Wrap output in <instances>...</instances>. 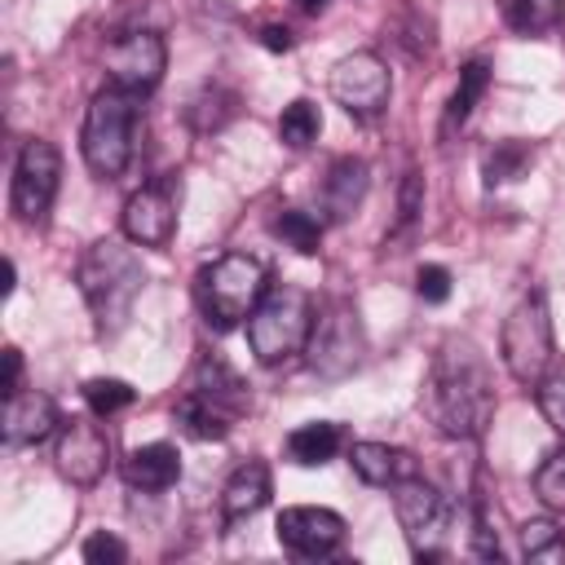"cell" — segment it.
Returning a JSON list of instances; mask_svg holds the SVG:
<instances>
[{"label":"cell","mask_w":565,"mask_h":565,"mask_svg":"<svg viewBox=\"0 0 565 565\" xmlns=\"http://www.w3.org/2000/svg\"><path fill=\"white\" fill-rule=\"evenodd\" d=\"M137 115H141L137 93H124L115 84L93 93L84 132H79V150H84V163L93 177H102V181L124 177V168L132 163V150H137Z\"/></svg>","instance_id":"obj_5"},{"label":"cell","mask_w":565,"mask_h":565,"mask_svg":"<svg viewBox=\"0 0 565 565\" xmlns=\"http://www.w3.org/2000/svg\"><path fill=\"white\" fill-rule=\"evenodd\" d=\"M424 212V177L419 172H406L402 177V194H397V225L393 234H406Z\"/></svg>","instance_id":"obj_32"},{"label":"cell","mask_w":565,"mask_h":565,"mask_svg":"<svg viewBox=\"0 0 565 565\" xmlns=\"http://www.w3.org/2000/svg\"><path fill=\"white\" fill-rule=\"evenodd\" d=\"M269 230H274L287 247H296L300 256H313L318 243H322V221L309 216V212H300V207H282V212L269 221Z\"/></svg>","instance_id":"obj_27"},{"label":"cell","mask_w":565,"mask_h":565,"mask_svg":"<svg viewBox=\"0 0 565 565\" xmlns=\"http://www.w3.org/2000/svg\"><path fill=\"white\" fill-rule=\"evenodd\" d=\"M521 552L539 565H565V534L556 521H525L521 525Z\"/></svg>","instance_id":"obj_28"},{"label":"cell","mask_w":565,"mask_h":565,"mask_svg":"<svg viewBox=\"0 0 565 565\" xmlns=\"http://www.w3.org/2000/svg\"><path fill=\"white\" fill-rule=\"evenodd\" d=\"M419 402L441 437L472 441L486 433V424L494 415V384H490V366L472 340L450 335L437 344Z\"/></svg>","instance_id":"obj_1"},{"label":"cell","mask_w":565,"mask_h":565,"mask_svg":"<svg viewBox=\"0 0 565 565\" xmlns=\"http://www.w3.org/2000/svg\"><path fill=\"white\" fill-rule=\"evenodd\" d=\"M260 44H265L269 53H287L296 40H291V31H287L282 22H269V26H260Z\"/></svg>","instance_id":"obj_36"},{"label":"cell","mask_w":565,"mask_h":565,"mask_svg":"<svg viewBox=\"0 0 565 565\" xmlns=\"http://www.w3.org/2000/svg\"><path fill=\"white\" fill-rule=\"evenodd\" d=\"M234 115H238V93H230V88H221V84H207V88L190 102V124H194L199 132H216V128H225Z\"/></svg>","instance_id":"obj_25"},{"label":"cell","mask_w":565,"mask_h":565,"mask_svg":"<svg viewBox=\"0 0 565 565\" xmlns=\"http://www.w3.org/2000/svg\"><path fill=\"white\" fill-rule=\"evenodd\" d=\"M177 477H181V455H177V446H168V441L137 446V450L124 459V481H128L132 490L159 494V490L177 486Z\"/></svg>","instance_id":"obj_20"},{"label":"cell","mask_w":565,"mask_h":565,"mask_svg":"<svg viewBox=\"0 0 565 565\" xmlns=\"http://www.w3.org/2000/svg\"><path fill=\"white\" fill-rule=\"evenodd\" d=\"M349 463L366 486H388V490L419 472L415 455L402 450V446H388V441H353L349 446Z\"/></svg>","instance_id":"obj_18"},{"label":"cell","mask_w":565,"mask_h":565,"mask_svg":"<svg viewBox=\"0 0 565 565\" xmlns=\"http://www.w3.org/2000/svg\"><path fill=\"white\" fill-rule=\"evenodd\" d=\"M534 402L543 411V419L565 437V366H547V375L534 384Z\"/></svg>","instance_id":"obj_30"},{"label":"cell","mask_w":565,"mask_h":565,"mask_svg":"<svg viewBox=\"0 0 565 565\" xmlns=\"http://www.w3.org/2000/svg\"><path fill=\"white\" fill-rule=\"evenodd\" d=\"M132 384L128 380H115V375H97V380H88L84 384V402H88V411L93 415H115V411H124V406H132Z\"/></svg>","instance_id":"obj_29"},{"label":"cell","mask_w":565,"mask_h":565,"mask_svg":"<svg viewBox=\"0 0 565 565\" xmlns=\"http://www.w3.org/2000/svg\"><path fill=\"white\" fill-rule=\"evenodd\" d=\"M415 291H419V300L441 305V300L450 296V269H446V265H419V274H415Z\"/></svg>","instance_id":"obj_34"},{"label":"cell","mask_w":565,"mask_h":565,"mask_svg":"<svg viewBox=\"0 0 565 565\" xmlns=\"http://www.w3.org/2000/svg\"><path fill=\"white\" fill-rule=\"evenodd\" d=\"M486 88H490V66H486L481 57H472V62L459 71V84H455V93H450V102H446L441 132H455V128L472 115V106L486 97Z\"/></svg>","instance_id":"obj_23"},{"label":"cell","mask_w":565,"mask_h":565,"mask_svg":"<svg viewBox=\"0 0 565 565\" xmlns=\"http://www.w3.org/2000/svg\"><path fill=\"white\" fill-rule=\"evenodd\" d=\"M503 22L516 35H543L561 26V0H503Z\"/></svg>","instance_id":"obj_24"},{"label":"cell","mask_w":565,"mask_h":565,"mask_svg":"<svg viewBox=\"0 0 565 565\" xmlns=\"http://www.w3.org/2000/svg\"><path fill=\"white\" fill-rule=\"evenodd\" d=\"M296 9H305V13H322L327 0H296Z\"/></svg>","instance_id":"obj_38"},{"label":"cell","mask_w":565,"mask_h":565,"mask_svg":"<svg viewBox=\"0 0 565 565\" xmlns=\"http://www.w3.org/2000/svg\"><path fill=\"white\" fill-rule=\"evenodd\" d=\"M366 185H371L366 163L353 159V154H340V159L327 168V181H322V212H327L331 221H349V216L362 207Z\"/></svg>","instance_id":"obj_19"},{"label":"cell","mask_w":565,"mask_h":565,"mask_svg":"<svg viewBox=\"0 0 565 565\" xmlns=\"http://www.w3.org/2000/svg\"><path fill=\"white\" fill-rule=\"evenodd\" d=\"M318 132H322V115H318V106H313L309 97H296L291 106H282V115H278V137H282V146L305 150V146L318 141Z\"/></svg>","instance_id":"obj_26"},{"label":"cell","mask_w":565,"mask_h":565,"mask_svg":"<svg viewBox=\"0 0 565 565\" xmlns=\"http://www.w3.org/2000/svg\"><path fill=\"white\" fill-rule=\"evenodd\" d=\"M124 238L137 247H168L177 234V177H159L141 185L124 203Z\"/></svg>","instance_id":"obj_13"},{"label":"cell","mask_w":565,"mask_h":565,"mask_svg":"<svg viewBox=\"0 0 565 565\" xmlns=\"http://www.w3.org/2000/svg\"><path fill=\"white\" fill-rule=\"evenodd\" d=\"M57 185H62V154L53 141L44 137H31L13 163V190H9V203L18 212V221H31L40 225L57 199Z\"/></svg>","instance_id":"obj_10"},{"label":"cell","mask_w":565,"mask_h":565,"mask_svg":"<svg viewBox=\"0 0 565 565\" xmlns=\"http://www.w3.org/2000/svg\"><path fill=\"white\" fill-rule=\"evenodd\" d=\"M247 406L252 397L243 375L221 353H203L190 375V388L177 402V424L199 441H225L234 424L247 415Z\"/></svg>","instance_id":"obj_3"},{"label":"cell","mask_w":565,"mask_h":565,"mask_svg":"<svg viewBox=\"0 0 565 565\" xmlns=\"http://www.w3.org/2000/svg\"><path fill=\"white\" fill-rule=\"evenodd\" d=\"M18 388H22V353L9 344V349H4V397L18 393Z\"/></svg>","instance_id":"obj_37"},{"label":"cell","mask_w":565,"mask_h":565,"mask_svg":"<svg viewBox=\"0 0 565 565\" xmlns=\"http://www.w3.org/2000/svg\"><path fill=\"white\" fill-rule=\"evenodd\" d=\"M388 93H393V79H388V66L380 53H366V49L349 53L331 71V97L353 119H375L388 106Z\"/></svg>","instance_id":"obj_12"},{"label":"cell","mask_w":565,"mask_h":565,"mask_svg":"<svg viewBox=\"0 0 565 565\" xmlns=\"http://www.w3.org/2000/svg\"><path fill=\"white\" fill-rule=\"evenodd\" d=\"M84 561H88V565H124V561H128V547H124L119 534L97 530V534L84 539Z\"/></svg>","instance_id":"obj_33"},{"label":"cell","mask_w":565,"mask_h":565,"mask_svg":"<svg viewBox=\"0 0 565 565\" xmlns=\"http://www.w3.org/2000/svg\"><path fill=\"white\" fill-rule=\"evenodd\" d=\"M309 331H313V300H309V291H300L291 282L269 287L260 296L256 313L247 318V344H252L256 362H265V366H278L291 353H305Z\"/></svg>","instance_id":"obj_6"},{"label":"cell","mask_w":565,"mask_h":565,"mask_svg":"<svg viewBox=\"0 0 565 565\" xmlns=\"http://www.w3.org/2000/svg\"><path fill=\"white\" fill-rule=\"evenodd\" d=\"M57 406L49 393L18 388L4 397V446H35L57 428Z\"/></svg>","instance_id":"obj_16"},{"label":"cell","mask_w":565,"mask_h":565,"mask_svg":"<svg viewBox=\"0 0 565 565\" xmlns=\"http://www.w3.org/2000/svg\"><path fill=\"white\" fill-rule=\"evenodd\" d=\"M269 494H274V472H269V463H265V459H243V463L230 472L225 490H221V516H225V525L256 516V512L269 503Z\"/></svg>","instance_id":"obj_17"},{"label":"cell","mask_w":565,"mask_h":565,"mask_svg":"<svg viewBox=\"0 0 565 565\" xmlns=\"http://www.w3.org/2000/svg\"><path fill=\"white\" fill-rule=\"evenodd\" d=\"M265 291H269V274L247 252H225L194 274V300L212 331H234L238 322H247Z\"/></svg>","instance_id":"obj_4"},{"label":"cell","mask_w":565,"mask_h":565,"mask_svg":"<svg viewBox=\"0 0 565 565\" xmlns=\"http://www.w3.org/2000/svg\"><path fill=\"white\" fill-rule=\"evenodd\" d=\"M393 516H397V525H402V534H406L415 561H437V556H446V539H450L455 512H450V503H446L419 472L393 486Z\"/></svg>","instance_id":"obj_8"},{"label":"cell","mask_w":565,"mask_h":565,"mask_svg":"<svg viewBox=\"0 0 565 565\" xmlns=\"http://www.w3.org/2000/svg\"><path fill=\"white\" fill-rule=\"evenodd\" d=\"M53 463L71 486H97L106 477V463H110V441H106L102 424H93V419L62 424L57 446H53Z\"/></svg>","instance_id":"obj_14"},{"label":"cell","mask_w":565,"mask_h":565,"mask_svg":"<svg viewBox=\"0 0 565 565\" xmlns=\"http://www.w3.org/2000/svg\"><path fill=\"white\" fill-rule=\"evenodd\" d=\"M278 543L300 561H322L344 543V516L331 508H282L278 512Z\"/></svg>","instance_id":"obj_15"},{"label":"cell","mask_w":565,"mask_h":565,"mask_svg":"<svg viewBox=\"0 0 565 565\" xmlns=\"http://www.w3.org/2000/svg\"><path fill=\"white\" fill-rule=\"evenodd\" d=\"M499 353H503L508 375L525 388H534L547 375L556 353H552V313H547L543 291H530L508 309L503 331H499Z\"/></svg>","instance_id":"obj_7"},{"label":"cell","mask_w":565,"mask_h":565,"mask_svg":"<svg viewBox=\"0 0 565 565\" xmlns=\"http://www.w3.org/2000/svg\"><path fill=\"white\" fill-rule=\"evenodd\" d=\"M75 282H79V296H84L97 331L115 335L132 318V305H137V296L146 287V269H141L137 252L124 238H97L79 256Z\"/></svg>","instance_id":"obj_2"},{"label":"cell","mask_w":565,"mask_h":565,"mask_svg":"<svg viewBox=\"0 0 565 565\" xmlns=\"http://www.w3.org/2000/svg\"><path fill=\"white\" fill-rule=\"evenodd\" d=\"M366 353V331H362V318L349 300H335L327 305L318 318H313V331H309V344H305V358H309V371L322 375V380H344Z\"/></svg>","instance_id":"obj_9"},{"label":"cell","mask_w":565,"mask_h":565,"mask_svg":"<svg viewBox=\"0 0 565 565\" xmlns=\"http://www.w3.org/2000/svg\"><path fill=\"white\" fill-rule=\"evenodd\" d=\"M340 446H344V428L331 424V419H309V424H300V428L287 437V455H291V463H300V468H322V463H331V459L340 455Z\"/></svg>","instance_id":"obj_21"},{"label":"cell","mask_w":565,"mask_h":565,"mask_svg":"<svg viewBox=\"0 0 565 565\" xmlns=\"http://www.w3.org/2000/svg\"><path fill=\"white\" fill-rule=\"evenodd\" d=\"M561 26H565V0H561Z\"/></svg>","instance_id":"obj_39"},{"label":"cell","mask_w":565,"mask_h":565,"mask_svg":"<svg viewBox=\"0 0 565 565\" xmlns=\"http://www.w3.org/2000/svg\"><path fill=\"white\" fill-rule=\"evenodd\" d=\"M472 556L499 561V534L490 530V516H486V503L481 499L472 503Z\"/></svg>","instance_id":"obj_35"},{"label":"cell","mask_w":565,"mask_h":565,"mask_svg":"<svg viewBox=\"0 0 565 565\" xmlns=\"http://www.w3.org/2000/svg\"><path fill=\"white\" fill-rule=\"evenodd\" d=\"M530 163H534V146H530V141H516V137L494 141V146L481 154V181H486V190L512 185V181H521V177L530 172Z\"/></svg>","instance_id":"obj_22"},{"label":"cell","mask_w":565,"mask_h":565,"mask_svg":"<svg viewBox=\"0 0 565 565\" xmlns=\"http://www.w3.org/2000/svg\"><path fill=\"white\" fill-rule=\"evenodd\" d=\"M102 66H106V79L115 88L146 97L150 88H159V79L168 71V44L159 31H128V35H115L106 44Z\"/></svg>","instance_id":"obj_11"},{"label":"cell","mask_w":565,"mask_h":565,"mask_svg":"<svg viewBox=\"0 0 565 565\" xmlns=\"http://www.w3.org/2000/svg\"><path fill=\"white\" fill-rule=\"evenodd\" d=\"M534 494L543 499V508L565 512V450H552L539 472H534Z\"/></svg>","instance_id":"obj_31"}]
</instances>
